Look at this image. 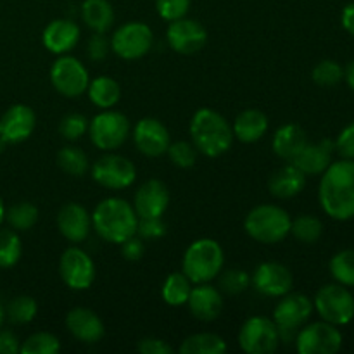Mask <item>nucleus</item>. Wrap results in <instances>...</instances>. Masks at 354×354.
<instances>
[{
  "label": "nucleus",
  "mask_w": 354,
  "mask_h": 354,
  "mask_svg": "<svg viewBox=\"0 0 354 354\" xmlns=\"http://www.w3.org/2000/svg\"><path fill=\"white\" fill-rule=\"evenodd\" d=\"M138 214L133 204L121 197H106L92 213V228L102 241L109 244L124 242L137 235Z\"/></svg>",
  "instance_id": "7ed1b4c3"
},
{
  "label": "nucleus",
  "mask_w": 354,
  "mask_h": 354,
  "mask_svg": "<svg viewBox=\"0 0 354 354\" xmlns=\"http://www.w3.org/2000/svg\"><path fill=\"white\" fill-rule=\"evenodd\" d=\"M225 265V252L220 242L203 237L185 249L182 258V272L192 283L213 282Z\"/></svg>",
  "instance_id": "20e7f679"
},
{
  "label": "nucleus",
  "mask_w": 354,
  "mask_h": 354,
  "mask_svg": "<svg viewBox=\"0 0 354 354\" xmlns=\"http://www.w3.org/2000/svg\"><path fill=\"white\" fill-rule=\"evenodd\" d=\"M90 173L93 182L107 190H124L137 180V166L133 161L114 152H107L97 159L90 168Z\"/></svg>",
  "instance_id": "ddd939ff"
},
{
  "label": "nucleus",
  "mask_w": 354,
  "mask_h": 354,
  "mask_svg": "<svg viewBox=\"0 0 354 354\" xmlns=\"http://www.w3.org/2000/svg\"><path fill=\"white\" fill-rule=\"evenodd\" d=\"M324 234V223L313 214H299L290 221V235L303 244H315Z\"/></svg>",
  "instance_id": "72a5a7b5"
},
{
  "label": "nucleus",
  "mask_w": 354,
  "mask_h": 354,
  "mask_svg": "<svg viewBox=\"0 0 354 354\" xmlns=\"http://www.w3.org/2000/svg\"><path fill=\"white\" fill-rule=\"evenodd\" d=\"M166 154H168L169 161H171L176 168L189 169L197 162V154H199V152L194 147L192 142L176 140L169 144Z\"/></svg>",
  "instance_id": "a19ab883"
},
{
  "label": "nucleus",
  "mask_w": 354,
  "mask_h": 354,
  "mask_svg": "<svg viewBox=\"0 0 354 354\" xmlns=\"http://www.w3.org/2000/svg\"><path fill=\"white\" fill-rule=\"evenodd\" d=\"M38 216H40L38 207L33 203H28V201H21V203L6 209V221L16 232L31 230L37 225Z\"/></svg>",
  "instance_id": "473e14b6"
},
{
  "label": "nucleus",
  "mask_w": 354,
  "mask_h": 354,
  "mask_svg": "<svg viewBox=\"0 0 354 354\" xmlns=\"http://www.w3.org/2000/svg\"><path fill=\"white\" fill-rule=\"evenodd\" d=\"M313 308L324 322L344 327L354 320V296L342 283H327L313 297Z\"/></svg>",
  "instance_id": "0eeeda50"
},
{
  "label": "nucleus",
  "mask_w": 354,
  "mask_h": 354,
  "mask_svg": "<svg viewBox=\"0 0 354 354\" xmlns=\"http://www.w3.org/2000/svg\"><path fill=\"white\" fill-rule=\"evenodd\" d=\"M194 283L187 279L183 272H173L165 279L161 287V297L168 306L180 308L185 306L189 301L190 290Z\"/></svg>",
  "instance_id": "7c9ffc66"
},
{
  "label": "nucleus",
  "mask_w": 354,
  "mask_h": 354,
  "mask_svg": "<svg viewBox=\"0 0 354 354\" xmlns=\"http://www.w3.org/2000/svg\"><path fill=\"white\" fill-rule=\"evenodd\" d=\"M328 270L335 282L346 287H354V249H344L332 256Z\"/></svg>",
  "instance_id": "c9c22d12"
},
{
  "label": "nucleus",
  "mask_w": 354,
  "mask_h": 354,
  "mask_svg": "<svg viewBox=\"0 0 354 354\" xmlns=\"http://www.w3.org/2000/svg\"><path fill=\"white\" fill-rule=\"evenodd\" d=\"M187 308L201 322L216 320L223 310V292L211 282L194 283Z\"/></svg>",
  "instance_id": "4be33fe9"
},
{
  "label": "nucleus",
  "mask_w": 354,
  "mask_h": 354,
  "mask_svg": "<svg viewBox=\"0 0 354 354\" xmlns=\"http://www.w3.org/2000/svg\"><path fill=\"white\" fill-rule=\"evenodd\" d=\"M135 147L145 158H161L166 154L171 137L169 131L158 118H142L131 130Z\"/></svg>",
  "instance_id": "f3484780"
},
{
  "label": "nucleus",
  "mask_w": 354,
  "mask_h": 354,
  "mask_svg": "<svg viewBox=\"0 0 354 354\" xmlns=\"http://www.w3.org/2000/svg\"><path fill=\"white\" fill-rule=\"evenodd\" d=\"M21 342L9 330H0V354H17Z\"/></svg>",
  "instance_id": "8fccbe9b"
},
{
  "label": "nucleus",
  "mask_w": 354,
  "mask_h": 354,
  "mask_svg": "<svg viewBox=\"0 0 354 354\" xmlns=\"http://www.w3.org/2000/svg\"><path fill=\"white\" fill-rule=\"evenodd\" d=\"M131 204L138 218H162L169 206L168 187L158 178L147 180L137 189Z\"/></svg>",
  "instance_id": "6ab92c4d"
},
{
  "label": "nucleus",
  "mask_w": 354,
  "mask_h": 354,
  "mask_svg": "<svg viewBox=\"0 0 354 354\" xmlns=\"http://www.w3.org/2000/svg\"><path fill=\"white\" fill-rule=\"evenodd\" d=\"M80 37H82V31H80V26L75 21L59 17V19L50 21L44 28L41 44L50 54L62 55L69 54L78 45Z\"/></svg>",
  "instance_id": "5701e85b"
},
{
  "label": "nucleus",
  "mask_w": 354,
  "mask_h": 354,
  "mask_svg": "<svg viewBox=\"0 0 354 354\" xmlns=\"http://www.w3.org/2000/svg\"><path fill=\"white\" fill-rule=\"evenodd\" d=\"M344 337L339 327L328 322L304 324L297 330L294 346L299 354H335L342 349Z\"/></svg>",
  "instance_id": "9d476101"
},
{
  "label": "nucleus",
  "mask_w": 354,
  "mask_h": 354,
  "mask_svg": "<svg viewBox=\"0 0 354 354\" xmlns=\"http://www.w3.org/2000/svg\"><path fill=\"white\" fill-rule=\"evenodd\" d=\"M178 351L182 354H225L228 351V346L221 335L199 332V334L189 335L180 344Z\"/></svg>",
  "instance_id": "c756f323"
},
{
  "label": "nucleus",
  "mask_w": 354,
  "mask_h": 354,
  "mask_svg": "<svg viewBox=\"0 0 354 354\" xmlns=\"http://www.w3.org/2000/svg\"><path fill=\"white\" fill-rule=\"evenodd\" d=\"M57 230L71 244H82L92 232V214L78 203H66L57 213Z\"/></svg>",
  "instance_id": "aec40b11"
},
{
  "label": "nucleus",
  "mask_w": 354,
  "mask_h": 354,
  "mask_svg": "<svg viewBox=\"0 0 354 354\" xmlns=\"http://www.w3.org/2000/svg\"><path fill=\"white\" fill-rule=\"evenodd\" d=\"M50 83L55 92L68 99L86 93L90 83V73L78 57L69 54L59 55L50 68Z\"/></svg>",
  "instance_id": "9b49d317"
},
{
  "label": "nucleus",
  "mask_w": 354,
  "mask_h": 354,
  "mask_svg": "<svg viewBox=\"0 0 354 354\" xmlns=\"http://www.w3.org/2000/svg\"><path fill=\"white\" fill-rule=\"evenodd\" d=\"M251 286L265 297H282L292 290L294 277L282 263L265 261L252 272Z\"/></svg>",
  "instance_id": "dca6fc26"
},
{
  "label": "nucleus",
  "mask_w": 354,
  "mask_h": 354,
  "mask_svg": "<svg viewBox=\"0 0 354 354\" xmlns=\"http://www.w3.org/2000/svg\"><path fill=\"white\" fill-rule=\"evenodd\" d=\"M190 142L199 154L220 158L230 151L235 137L227 118L209 107H201L194 113L189 124Z\"/></svg>",
  "instance_id": "f03ea898"
},
{
  "label": "nucleus",
  "mask_w": 354,
  "mask_h": 354,
  "mask_svg": "<svg viewBox=\"0 0 354 354\" xmlns=\"http://www.w3.org/2000/svg\"><path fill=\"white\" fill-rule=\"evenodd\" d=\"M82 21L92 33H107L114 24V9L109 0H83Z\"/></svg>",
  "instance_id": "cd10ccee"
},
{
  "label": "nucleus",
  "mask_w": 354,
  "mask_h": 354,
  "mask_svg": "<svg viewBox=\"0 0 354 354\" xmlns=\"http://www.w3.org/2000/svg\"><path fill=\"white\" fill-rule=\"evenodd\" d=\"M131 133V124L127 114L114 109H100L90 120L88 135L99 151L114 152L127 142Z\"/></svg>",
  "instance_id": "423d86ee"
},
{
  "label": "nucleus",
  "mask_w": 354,
  "mask_h": 354,
  "mask_svg": "<svg viewBox=\"0 0 354 354\" xmlns=\"http://www.w3.org/2000/svg\"><path fill=\"white\" fill-rule=\"evenodd\" d=\"M57 166L69 176L82 178L90 169V159L83 149L76 145H66L57 152Z\"/></svg>",
  "instance_id": "2f4dec72"
},
{
  "label": "nucleus",
  "mask_w": 354,
  "mask_h": 354,
  "mask_svg": "<svg viewBox=\"0 0 354 354\" xmlns=\"http://www.w3.org/2000/svg\"><path fill=\"white\" fill-rule=\"evenodd\" d=\"M341 24L351 37H354V2L348 3V6L342 9Z\"/></svg>",
  "instance_id": "3c124183"
},
{
  "label": "nucleus",
  "mask_w": 354,
  "mask_h": 354,
  "mask_svg": "<svg viewBox=\"0 0 354 354\" xmlns=\"http://www.w3.org/2000/svg\"><path fill=\"white\" fill-rule=\"evenodd\" d=\"M137 351L142 354H171L173 348L159 337H144L138 341Z\"/></svg>",
  "instance_id": "09e8293b"
},
{
  "label": "nucleus",
  "mask_w": 354,
  "mask_h": 354,
  "mask_svg": "<svg viewBox=\"0 0 354 354\" xmlns=\"http://www.w3.org/2000/svg\"><path fill=\"white\" fill-rule=\"evenodd\" d=\"M86 95L99 109H114V106L121 100V85L111 76H95L93 80L90 78Z\"/></svg>",
  "instance_id": "c85d7f7f"
},
{
  "label": "nucleus",
  "mask_w": 354,
  "mask_h": 354,
  "mask_svg": "<svg viewBox=\"0 0 354 354\" xmlns=\"http://www.w3.org/2000/svg\"><path fill=\"white\" fill-rule=\"evenodd\" d=\"M61 351V341L50 332H35L21 344V354H57Z\"/></svg>",
  "instance_id": "4c0bfd02"
},
{
  "label": "nucleus",
  "mask_w": 354,
  "mask_h": 354,
  "mask_svg": "<svg viewBox=\"0 0 354 354\" xmlns=\"http://www.w3.org/2000/svg\"><path fill=\"white\" fill-rule=\"evenodd\" d=\"M311 78L318 86H334L344 80V68L334 59H324L313 68Z\"/></svg>",
  "instance_id": "ea45409f"
},
{
  "label": "nucleus",
  "mask_w": 354,
  "mask_h": 354,
  "mask_svg": "<svg viewBox=\"0 0 354 354\" xmlns=\"http://www.w3.org/2000/svg\"><path fill=\"white\" fill-rule=\"evenodd\" d=\"M3 221H6V206H3V201L0 197V227H2Z\"/></svg>",
  "instance_id": "864d4df0"
},
{
  "label": "nucleus",
  "mask_w": 354,
  "mask_h": 354,
  "mask_svg": "<svg viewBox=\"0 0 354 354\" xmlns=\"http://www.w3.org/2000/svg\"><path fill=\"white\" fill-rule=\"evenodd\" d=\"M308 135L299 124L287 123L277 128L272 138V151L275 152L277 158L290 162L308 144Z\"/></svg>",
  "instance_id": "a878e982"
},
{
  "label": "nucleus",
  "mask_w": 354,
  "mask_h": 354,
  "mask_svg": "<svg viewBox=\"0 0 354 354\" xmlns=\"http://www.w3.org/2000/svg\"><path fill=\"white\" fill-rule=\"evenodd\" d=\"M270 128L268 116L259 109H245L237 114L232 124L234 137L242 144H254L261 140Z\"/></svg>",
  "instance_id": "bb28decb"
},
{
  "label": "nucleus",
  "mask_w": 354,
  "mask_h": 354,
  "mask_svg": "<svg viewBox=\"0 0 354 354\" xmlns=\"http://www.w3.org/2000/svg\"><path fill=\"white\" fill-rule=\"evenodd\" d=\"M137 235L144 241L161 239L166 235V223L162 218H138Z\"/></svg>",
  "instance_id": "c03bdc74"
},
{
  "label": "nucleus",
  "mask_w": 354,
  "mask_h": 354,
  "mask_svg": "<svg viewBox=\"0 0 354 354\" xmlns=\"http://www.w3.org/2000/svg\"><path fill=\"white\" fill-rule=\"evenodd\" d=\"M344 82L348 83L349 88L354 92V61L349 62V64L344 68Z\"/></svg>",
  "instance_id": "603ef678"
},
{
  "label": "nucleus",
  "mask_w": 354,
  "mask_h": 354,
  "mask_svg": "<svg viewBox=\"0 0 354 354\" xmlns=\"http://www.w3.org/2000/svg\"><path fill=\"white\" fill-rule=\"evenodd\" d=\"M111 41L106 33H92L86 41V55L92 62H100L109 55Z\"/></svg>",
  "instance_id": "a18cd8bd"
},
{
  "label": "nucleus",
  "mask_w": 354,
  "mask_h": 354,
  "mask_svg": "<svg viewBox=\"0 0 354 354\" xmlns=\"http://www.w3.org/2000/svg\"><path fill=\"white\" fill-rule=\"evenodd\" d=\"M38 303L31 296H17L6 308V318L16 325H26L37 318Z\"/></svg>",
  "instance_id": "e433bc0d"
},
{
  "label": "nucleus",
  "mask_w": 354,
  "mask_h": 354,
  "mask_svg": "<svg viewBox=\"0 0 354 354\" xmlns=\"http://www.w3.org/2000/svg\"><path fill=\"white\" fill-rule=\"evenodd\" d=\"M190 3L192 0H156V10L161 19L171 23L189 14Z\"/></svg>",
  "instance_id": "37998d69"
},
{
  "label": "nucleus",
  "mask_w": 354,
  "mask_h": 354,
  "mask_svg": "<svg viewBox=\"0 0 354 354\" xmlns=\"http://www.w3.org/2000/svg\"><path fill=\"white\" fill-rule=\"evenodd\" d=\"M313 299L306 294H286L273 310V322L280 330V342H294L297 330L313 315Z\"/></svg>",
  "instance_id": "6e6552de"
},
{
  "label": "nucleus",
  "mask_w": 354,
  "mask_h": 354,
  "mask_svg": "<svg viewBox=\"0 0 354 354\" xmlns=\"http://www.w3.org/2000/svg\"><path fill=\"white\" fill-rule=\"evenodd\" d=\"M109 41L111 52L118 57L124 61H137L151 52L154 45V33L152 28L142 21H128L114 31Z\"/></svg>",
  "instance_id": "1a4fd4ad"
},
{
  "label": "nucleus",
  "mask_w": 354,
  "mask_h": 354,
  "mask_svg": "<svg viewBox=\"0 0 354 354\" xmlns=\"http://www.w3.org/2000/svg\"><path fill=\"white\" fill-rule=\"evenodd\" d=\"M23 256V242L12 228H0V268H12Z\"/></svg>",
  "instance_id": "f704fd0d"
},
{
  "label": "nucleus",
  "mask_w": 354,
  "mask_h": 354,
  "mask_svg": "<svg viewBox=\"0 0 354 354\" xmlns=\"http://www.w3.org/2000/svg\"><path fill=\"white\" fill-rule=\"evenodd\" d=\"M290 214L277 204H259L252 207L244 220V230L252 241L273 245L290 235Z\"/></svg>",
  "instance_id": "39448f33"
},
{
  "label": "nucleus",
  "mask_w": 354,
  "mask_h": 354,
  "mask_svg": "<svg viewBox=\"0 0 354 354\" xmlns=\"http://www.w3.org/2000/svg\"><path fill=\"white\" fill-rule=\"evenodd\" d=\"M59 275L71 290H86L95 282V263L88 252L71 245L64 249L59 259Z\"/></svg>",
  "instance_id": "4468645a"
},
{
  "label": "nucleus",
  "mask_w": 354,
  "mask_h": 354,
  "mask_svg": "<svg viewBox=\"0 0 354 354\" xmlns=\"http://www.w3.org/2000/svg\"><path fill=\"white\" fill-rule=\"evenodd\" d=\"M37 128V114L26 104H14L0 116V140L6 145L28 140Z\"/></svg>",
  "instance_id": "a211bd4d"
},
{
  "label": "nucleus",
  "mask_w": 354,
  "mask_h": 354,
  "mask_svg": "<svg viewBox=\"0 0 354 354\" xmlns=\"http://www.w3.org/2000/svg\"><path fill=\"white\" fill-rule=\"evenodd\" d=\"M88 123L90 120L85 114L80 113H69L59 123V133L64 140L68 142H76L83 137L85 133H88Z\"/></svg>",
  "instance_id": "79ce46f5"
},
{
  "label": "nucleus",
  "mask_w": 354,
  "mask_h": 354,
  "mask_svg": "<svg viewBox=\"0 0 354 354\" xmlns=\"http://www.w3.org/2000/svg\"><path fill=\"white\" fill-rule=\"evenodd\" d=\"M308 176L292 162H287L277 169L268 180V190L277 199H292L306 187Z\"/></svg>",
  "instance_id": "393cba45"
},
{
  "label": "nucleus",
  "mask_w": 354,
  "mask_h": 354,
  "mask_svg": "<svg viewBox=\"0 0 354 354\" xmlns=\"http://www.w3.org/2000/svg\"><path fill=\"white\" fill-rule=\"evenodd\" d=\"M237 341L245 354H272L280 346V330L273 318L251 317L242 324Z\"/></svg>",
  "instance_id": "f8f14e48"
},
{
  "label": "nucleus",
  "mask_w": 354,
  "mask_h": 354,
  "mask_svg": "<svg viewBox=\"0 0 354 354\" xmlns=\"http://www.w3.org/2000/svg\"><path fill=\"white\" fill-rule=\"evenodd\" d=\"M166 41H168L169 48L175 50L176 54L192 55L203 50L207 41V31L199 21L185 16L168 24Z\"/></svg>",
  "instance_id": "2eb2a0df"
},
{
  "label": "nucleus",
  "mask_w": 354,
  "mask_h": 354,
  "mask_svg": "<svg viewBox=\"0 0 354 354\" xmlns=\"http://www.w3.org/2000/svg\"><path fill=\"white\" fill-rule=\"evenodd\" d=\"M334 149L341 159H354V121L342 128L334 140Z\"/></svg>",
  "instance_id": "49530a36"
},
{
  "label": "nucleus",
  "mask_w": 354,
  "mask_h": 354,
  "mask_svg": "<svg viewBox=\"0 0 354 354\" xmlns=\"http://www.w3.org/2000/svg\"><path fill=\"white\" fill-rule=\"evenodd\" d=\"M218 279V289L228 296H239L251 287V277L241 268L221 270Z\"/></svg>",
  "instance_id": "58836bf2"
},
{
  "label": "nucleus",
  "mask_w": 354,
  "mask_h": 354,
  "mask_svg": "<svg viewBox=\"0 0 354 354\" xmlns=\"http://www.w3.org/2000/svg\"><path fill=\"white\" fill-rule=\"evenodd\" d=\"M66 328L82 344H97L106 334L102 318L93 310L83 306H76L68 311Z\"/></svg>",
  "instance_id": "412c9836"
},
{
  "label": "nucleus",
  "mask_w": 354,
  "mask_h": 354,
  "mask_svg": "<svg viewBox=\"0 0 354 354\" xmlns=\"http://www.w3.org/2000/svg\"><path fill=\"white\" fill-rule=\"evenodd\" d=\"M334 142L324 138L318 142H308L303 151L292 159V165L297 166L306 176L322 175L334 161Z\"/></svg>",
  "instance_id": "b1692460"
},
{
  "label": "nucleus",
  "mask_w": 354,
  "mask_h": 354,
  "mask_svg": "<svg viewBox=\"0 0 354 354\" xmlns=\"http://www.w3.org/2000/svg\"><path fill=\"white\" fill-rule=\"evenodd\" d=\"M3 322H6V308H3L2 303H0V327L3 325Z\"/></svg>",
  "instance_id": "5fc2aeb1"
},
{
  "label": "nucleus",
  "mask_w": 354,
  "mask_h": 354,
  "mask_svg": "<svg viewBox=\"0 0 354 354\" xmlns=\"http://www.w3.org/2000/svg\"><path fill=\"white\" fill-rule=\"evenodd\" d=\"M121 256H123L127 261H140L145 254V242L144 239L133 235V237L127 239L124 242H121Z\"/></svg>",
  "instance_id": "de8ad7c7"
},
{
  "label": "nucleus",
  "mask_w": 354,
  "mask_h": 354,
  "mask_svg": "<svg viewBox=\"0 0 354 354\" xmlns=\"http://www.w3.org/2000/svg\"><path fill=\"white\" fill-rule=\"evenodd\" d=\"M320 176L318 203L324 213L335 221L354 218V159L332 161Z\"/></svg>",
  "instance_id": "f257e3e1"
}]
</instances>
